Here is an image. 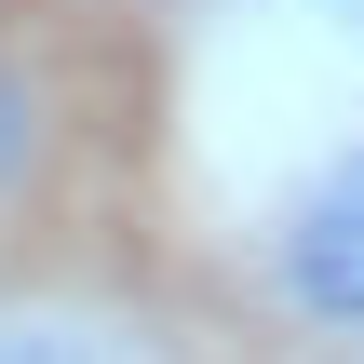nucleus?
I'll use <instances>...</instances> for the list:
<instances>
[{"mask_svg":"<svg viewBox=\"0 0 364 364\" xmlns=\"http://www.w3.org/2000/svg\"><path fill=\"white\" fill-rule=\"evenodd\" d=\"M257 297H270L284 338L364 351V122L324 135V149L270 189V216H257Z\"/></svg>","mask_w":364,"mask_h":364,"instance_id":"1","label":"nucleus"},{"mask_svg":"<svg viewBox=\"0 0 364 364\" xmlns=\"http://www.w3.org/2000/svg\"><path fill=\"white\" fill-rule=\"evenodd\" d=\"M68 162H81V81H68V41H54V14L0 0V243L54 216Z\"/></svg>","mask_w":364,"mask_h":364,"instance_id":"2","label":"nucleus"},{"mask_svg":"<svg viewBox=\"0 0 364 364\" xmlns=\"http://www.w3.org/2000/svg\"><path fill=\"white\" fill-rule=\"evenodd\" d=\"M0 364H176V338L108 284H27L0 270Z\"/></svg>","mask_w":364,"mask_h":364,"instance_id":"3","label":"nucleus"},{"mask_svg":"<svg viewBox=\"0 0 364 364\" xmlns=\"http://www.w3.org/2000/svg\"><path fill=\"white\" fill-rule=\"evenodd\" d=\"M284 14H311V27H338V41H364V0H284Z\"/></svg>","mask_w":364,"mask_h":364,"instance_id":"4","label":"nucleus"}]
</instances>
